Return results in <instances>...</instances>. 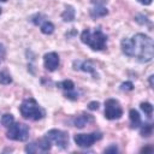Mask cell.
<instances>
[{"instance_id": "obj_1", "label": "cell", "mask_w": 154, "mask_h": 154, "mask_svg": "<svg viewBox=\"0 0 154 154\" xmlns=\"http://www.w3.org/2000/svg\"><path fill=\"white\" fill-rule=\"evenodd\" d=\"M120 48L126 57L136 58L142 64L149 63L154 58L153 38L143 32H137L131 38L124 37L120 42Z\"/></svg>"}, {"instance_id": "obj_2", "label": "cell", "mask_w": 154, "mask_h": 154, "mask_svg": "<svg viewBox=\"0 0 154 154\" xmlns=\"http://www.w3.org/2000/svg\"><path fill=\"white\" fill-rule=\"evenodd\" d=\"M82 43L87 45L90 49L99 52L107 47V35L101 30V28H96L94 30L85 28L79 36Z\"/></svg>"}, {"instance_id": "obj_3", "label": "cell", "mask_w": 154, "mask_h": 154, "mask_svg": "<svg viewBox=\"0 0 154 154\" xmlns=\"http://www.w3.org/2000/svg\"><path fill=\"white\" fill-rule=\"evenodd\" d=\"M19 112L23 118L29 120H41L46 116V111L40 106V103L34 97H26L22 101L19 106Z\"/></svg>"}, {"instance_id": "obj_4", "label": "cell", "mask_w": 154, "mask_h": 154, "mask_svg": "<svg viewBox=\"0 0 154 154\" xmlns=\"http://www.w3.org/2000/svg\"><path fill=\"white\" fill-rule=\"evenodd\" d=\"M7 129L8 130L6 132V136L8 140L24 142L29 138V126L24 123H14L13 122Z\"/></svg>"}, {"instance_id": "obj_5", "label": "cell", "mask_w": 154, "mask_h": 154, "mask_svg": "<svg viewBox=\"0 0 154 154\" xmlns=\"http://www.w3.org/2000/svg\"><path fill=\"white\" fill-rule=\"evenodd\" d=\"M123 116V107L117 99H107L105 101V118L108 120H118Z\"/></svg>"}, {"instance_id": "obj_6", "label": "cell", "mask_w": 154, "mask_h": 154, "mask_svg": "<svg viewBox=\"0 0 154 154\" xmlns=\"http://www.w3.org/2000/svg\"><path fill=\"white\" fill-rule=\"evenodd\" d=\"M102 137H103L102 132L94 131V132H90V134H76L73 136V141L81 148H89L95 142L100 141Z\"/></svg>"}, {"instance_id": "obj_7", "label": "cell", "mask_w": 154, "mask_h": 154, "mask_svg": "<svg viewBox=\"0 0 154 154\" xmlns=\"http://www.w3.org/2000/svg\"><path fill=\"white\" fill-rule=\"evenodd\" d=\"M46 136L58 148H60L63 150L69 148V134L67 132H65L63 130H59V129H51L46 132Z\"/></svg>"}, {"instance_id": "obj_8", "label": "cell", "mask_w": 154, "mask_h": 154, "mask_svg": "<svg viewBox=\"0 0 154 154\" xmlns=\"http://www.w3.org/2000/svg\"><path fill=\"white\" fill-rule=\"evenodd\" d=\"M52 148V142L51 140L45 135V137L35 141V142H30L29 144L25 146L24 150L29 154H34V153H47L49 152Z\"/></svg>"}, {"instance_id": "obj_9", "label": "cell", "mask_w": 154, "mask_h": 154, "mask_svg": "<svg viewBox=\"0 0 154 154\" xmlns=\"http://www.w3.org/2000/svg\"><path fill=\"white\" fill-rule=\"evenodd\" d=\"M106 0H91V8L89 10V14L93 19L100 18V17H105L108 14V10L105 6Z\"/></svg>"}, {"instance_id": "obj_10", "label": "cell", "mask_w": 154, "mask_h": 154, "mask_svg": "<svg viewBox=\"0 0 154 154\" xmlns=\"http://www.w3.org/2000/svg\"><path fill=\"white\" fill-rule=\"evenodd\" d=\"M59 64H60V59L57 52H48L43 55V65L46 70L53 72L59 67Z\"/></svg>"}, {"instance_id": "obj_11", "label": "cell", "mask_w": 154, "mask_h": 154, "mask_svg": "<svg viewBox=\"0 0 154 154\" xmlns=\"http://www.w3.org/2000/svg\"><path fill=\"white\" fill-rule=\"evenodd\" d=\"M73 69L78 70V71H83V72H88L91 75H96L95 72V66L93 64V61L90 60H75L73 61Z\"/></svg>"}, {"instance_id": "obj_12", "label": "cell", "mask_w": 154, "mask_h": 154, "mask_svg": "<svg viewBox=\"0 0 154 154\" xmlns=\"http://www.w3.org/2000/svg\"><path fill=\"white\" fill-rule=\"evenodd\" d=\"M94 122V117L91 114H88V113H82L79 116H77L75 119H73V125L78 129H82L84 128L88 123H93Z\"/></svg>"}, {"instance_id": "obj_13", "label": "cell", "mask_w": 154, "mask_h": 154, "mask_svg": "<svg viewBox=\"0 0 154 154\" xmlns=\"http://www.w3.org/2000/svg\"><path fill=\"white\" fill-rule=\"evenodd\" d=\"M61 19L64 20V22H72V20H75V18H76V10H75V7L73 6H71V5H67L66 7H65V10L63 11V13H61Z\"/></svg>"}, {"instance_id": "obj_14", "label": "cell", "mask_w": 154, "mask_h": 154, "mask_svg": "<svg viewBox=\"0 0 154 154\" xmlns=\"http://www.w3.org/2000/svg\"><path fill=\"white\" fill-rule=\"evenodd\" d=\"M129 118H130V128L131 129H137L141 125V123H142L140 113L136 109H134V108H131L129 111Z\"/></svg>"}, {"instance_id": "obj_15", "label": "cell", "mask_w": 154, "mask_h": 154, "mask_svg": "<svg viewBox=\"0 0 154 154\" xmlns=\"http://www.w3.org/2000/svg\"><path fill=\"white\" fill-rule=\"evenodd\" d=\"M54 24L49 20H43L41 24H40V30L42 34L45 35H52L54 32Z\"/></svg>"}, {"instance_id": "obj_16", "label": "cell", "mask_w": 154, "mask_h": 154, "mask_svg": "<svg viewBox=\"0 0 154 154\" xmlns=\"http://www.w3.org/2000/svg\"><path fill=\"white\" fill-rule=\"evenodd\" d=\"M140 128V135L143 137H149L153 134V124L152 123H141Z\"/></svg>"}, {"instance_id": "obj_17", "label": "cell", "mask_w": 154, "mask_h": 154, "mask_svg": "<svg viewBox=\"0 0 154 154\" xmlns=\"http://www.w3.org/2000/svg\"><path fill=\"white\" fill-rule=\"evenodd\" d=\"M57 87L58 88H61L64 91H69V90H73L75 89V83L71 79H64L61 82H58L57 83Z\"/></svg>"}, {"instance_id": "obj_18", "label": "cell", "mask_w": 154, "mask_h": 154, "mask_svg": "<svg viewBox=\"0 0 154 154\" xmlns=\"http://www.w3.org/2000/svg\"><path fill=\"white\" fill-rule=\"evenodd\" d=\"M142 112L148 117V118H152V114H153V105L150 102H141L140 105Z\"/></svg>"}, {"instance_id": "obj_19", "label": "cell", "mask_w": 154, "mask_h": 154, "mask_svg": "<svg viewBox=\"0 0 154 154\" xmlns=\"http://www.w3.org/2000/svg\"><path fill=\"white\" fill-rule=\"evenodd\" d=\"M12 83V77L7 71H0V84L8 85Z\"/></svg>"}, {"instance_id": "obj_20", "label": "cell", "mask_w": 154, "mask_h": 154, "mask_svg": "<svg viewBox=\"0 0 154 154\" xmlns=\"http://www.w3.org/2000/svg\"><path fill=\"white\" fill-rule=\"evenodd\" d=\"M13 122H14L13 114H11V113H5V114H2V117H1V124H2L5 128H8Z\"/></svg>"}, {"instance_id": "obj_21", "label": "cell", "mask_w": 154, "mask_h": 154, "mask_svg": "<svg viewBox=\"0 0 154 154\" xmlns=\"http://www.w3.org/2000/svg\"><path fill=\"white\" fill-rule=\"evenodd\" d=\"M135 22H137L138 24H141V25H152L150 24V20L148 19V17L147 16H144V14H137L136 17H135Z\"/></svg>"}, {"instance_id": "obj_22", "label": "cell", "mask_w": 154, "mask_h": 154, "mask_svg": "<svg viewBox=\"0 0 154 154\" xmlns=\"http://www.w3.org/2000/svg\"><path fill=\"white\" fill-rule=\"evenodd\" d=\"M43 20H46V18H45V16H43L42 13H36V14H34V16L30 18V22H31L32 24H35V25H40Z\"/></svg>"}, {"instance_id": "obj_23", "label": "cell", "mask_w": 154, "mask_h": 154, "mask_svg": "<svg viewBox=\"0 0 154 154\" xmlns=\"http://www.w3.org/2000/svg\"><path fill=\"white\" fill-rule=\"evenodd\" d=\"M64 95H65V97H66V99H69V100H71V101H75V100H77V99H78V91H76L75 89H73V90L65 91V93H64Z\"/></svg>"}, {"instance_id": "obj_24", "label": "cell", "mask_w": 154, "mask_h": 154, "mask_svg": "<svg viewBox=\"0 0 154 154\" xmlns=\"http://www.w3.org/2000/svg\"><path fill=\"white\" fill-rule=\"evenodd\" d=\"M134 89V83L130 82V81H126V82H123L120 84V90L122 91H131Z\"/></svg>"}, {"instance_id": "obj_25", "label": "cell", "mask_w": 154, "mask_h": 154, "mask_svg": "<svg viewBox=\"0 0 154 154\" xmlns=\"http://www.w3.org/2000/svg\"><path fill=\"white\" fill-rule=\"evenodd\" d=\"M99 106H100V102H99V101H90V102L88 103V108H89L90 111H96V109H99Z\"/></svg>"}, {"instance_id": "obj_26", "label": "cell", "mask_w": 154, "mask_h": 154, "mask_svg": "<svg viewBox=\"0 0 154 154\" xmlns=\"http://www.w3.org/2000/svg\"><path fill=\"white\" fill-rule=\"evenodd\" d=\"M5 58H6V48H5V46L0 42V63L4 61Z\"/></svg>"}, {"instance_id": "obj_27", "label": "cell", "mask_w": 154, "mask_h": 154, "mask_svg": "<svg viewBox=\"0 0 154 154\" xmlns=\"http://www.w3.org/2000/svg\"><path fill=\"white\" fill-rule=\"evenodd\" d=\"M117 152H118V147L116 144H111L105 149V153H117Z\"/></svg>"}, {"instance_id": "obj_28", "label": "cell", "mask_w": 154, "mask_h": 154, "mask_svg": "<svg viewBox=\"0 0 154 154\" xmlns=\"http://www.w3.org/2000/svg\"><path fill=\"white\" fill-rule=\"evenodd\" d=\"M140 4H142V5H146V6H148V5H150L152 4V1L153 0H137Z\"/></svg>"}, {"instance_id": "obj_29", "label": "cell", "mask_w": 154, "mask_h": 154, "mask_svg": "<svg viewBox=\"0 0 154 154\" xmlns=\"http://www.w3.org/2000/svg\"><path fill=\"white\" fill-rule=\"evenodd\" d=\"M141 152H144V153H152L153 152V147H143L142 149H141Z\"/></svg>"}, {"instance_id": "obj_30", "label": "cell", "mask_w": 154, "mask_h": 154, "mask_svg": "<svg viewBox=\"0 0 154 154\" xmlns=\"http://www.w3.org/2000/svg\"><path fill=\"white\" fill-rule=\"evenodd\" d=\"M153 78H154V76H153V75H150V76H149V79H148V81H149V85H150V88H153V87H154V85H153Z\"/></svg>"}, {"instance_id": "obj_31", "label": "cell", "mask_w": 154, "mask_h": 154, "mask_svg": "<svg viewBox=\"0 0 154 154\" xmlns=\"http://www.w3.org/2000/svg\"><path fill=\"white\" fill-rule=\"evenodd\" d=\"M7 0H0V2H6Z\"/></svg>"}, {"instance_id": "obj_32", "label": "cell", "mask_w": 154, "mask_h": 154, "mask_svg": "<svg viewBox=\"0 0 154 154\" xmlns=\"http://www.w3.org/2000/svg\"><path fill=\"white\" fill-rule=\"evenodd\" d=\"M1 12H2V8H1V7H0V14H1Z\"/></svg>"}]
</instances>
